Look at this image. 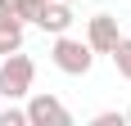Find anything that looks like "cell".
<instances>
[{"mask_svg": "<svg viewBox=\"0 0 131 126\" xmlns=\"http://www.w3.org/2000/svg\"><path fill=\"white\" fill-rule=\"evenodd\" d=\"M50 63H54L63 77H86V72L95 68V50L86 45V41L59 32V36H54V45H50Z\"/></svg>", "mask_w": 131, "mask_h": 126, "instance_id": "6da1fadb", "label": "cell"}, {"mask_svg": "<svg viewBox=\"0 0 131 126\" xmlns=\"http://www.w3.org/2000/svg\"><path fill=\"white\" fill-rule=\"evenodd\" d=\"M32 81H36V63L27 59L23 50H14L0 59V95L5 99H27L32 95Z\"/></svg>", "mask_w": 131, "mask_h": 126, "instance_id": "7a4b0ae2", "label": "cell"}, {"mask_svg": "<svg viewBox=\"0 0 131 126\" xmlns=\"http://www.w3.org/2000/svg\"><path fill=\"white\" fill-rule=\"evenodd\" d=\"M68 122H72V113L50 90H32L27 95V126H68Z\"/></svg>", "mask_w": 131, "mask_h": 126, "instance_id": "3957f363", "label": "cell"}, {"mask_svg": "<svg viewBox=\"0 0 131 126\" xmlns=\"http://www.w3.org/2000/svg\"><path fill=\"white\" fill-rule=\"evenodd\" d=\"M118 18L113 14H95L91 23H86V45H91L95 54H113V45H118Z\"/></svg>", "mask_w": 131, "mask_h": 126, "instance_id": "277c9868", "label": "cell"}, {"mask_svg": "<svg viewBox=\"0 0 131 126\" xmlns=\"http://www.w3.org/2000/svg\"><path fill=\"white\" fill-rule=\"evenodd\" d=\"M32 27L50 32V36L68 32V27H72V5H68V0H45V9H41V18H36Z\"/></svg>", "mask_w": 131, "mask_h": 126, "instance_id": "5b68a950", "label": "cell"}, {"mask_svg": "<svg viewBox=\"0 0 131 126\" xmlns=\"http://www.w3.org/2000/svg\"><path fill=\"white\" fill-rule=\"evenodd\" d=\"M23 41H27V23L14 18V14H0V59L14 54V50H23Z\"/></svg>", "mask_w": 131, "mask_h": 126, "instance_id": "8992f818", "label": "cell"}, {"mask_svg": "<svg viewBox=\"0 0 131 126\" xmlns=\"http://www.w3.org/2000/svg\"><path fill=\"white\" fill-rule=\"evenodd\" d=\"M113 68H118V77L122 81H131V36H118V45H113Z\"/></svg>", "mask_w": 131, "mask_h": 126, "instance_id": "52a82bcc", "label": "cell"}, {"mask_svg": "<svg viewBox=\"0 0 131 126\" xmlns=\"http://www.w3.org/2000/svg\"><path fill=\"white\" fill-rule=\"evenodd\" d=\"M41 9H45V0H18V9H14V18H23V23H36Z\"/></svg>", "mask_w": 131, "mask_h": 126, "instance_id": "ba28073f", "label": "cell"}, {"mask_svg": "<svg viewBox=\"0 0 131 126\" xmlns=\"http://www.w3.org/2000/svg\"><path fill=\"white\" fill-rule=\"evenodd\" d=\"M0 126H27V108H5L0 113Z\"/></svg>", "mask_w": 131, "mask_h": 126, "instance_id": "9c48e42d", "label": "cell"}, {"mask_svg": "<svg viewBox=\"0 0 131 126\" xmlns=\"http://www.w3.org/2000/svg\"><path fill=\"white\" fill-rule=\"evenodd\" d=\"M91 122H95V126H122V122H127V113H113V108H104V113H95Z\"/></svg>", "mask_w": 131, "mask_h": 126, "instance_id": "30bf717a", "label": "cell"}, {"mask_svg": "<svg viewBox=\"0 0 131 126\" xmlns=\"http://www.w3.org/2000/svg\"><path fill=\"white\" fill-rule=\"evenodd\" d=\"M18 9V0H0V14H14Z\"/></svg>", "mask_w": 131, "mask_h": 126, "instance_id": "8fae6325", "label": "cell"}, {"mask_svg": "<svg viewBox=\"0 0 131 126\" xmlns=\"http://www.w3.org/2000/svg\"><path fill=\"white\" fill-rule=\"evenodd\" d=\"M127 122H131V108H127Z\"/></svg>", "mask_w": 131, "mask_h": 126, "instance_id": "7c38bea8", "label": "cell"}, {"mask_svg": "<svg viewBox=\"0 0 131 126\" xmlns=\"http://www.w3.org/2000/svg\"><path fill=\"white\" fill-rule=\"evenodd\" d=\"M68 5H72V0H68Z\"/></svg>", "mask_w": 131, "mask_h": 126, "instance_id": "4fadbf2b", "label": "cell"}]
</instances>
